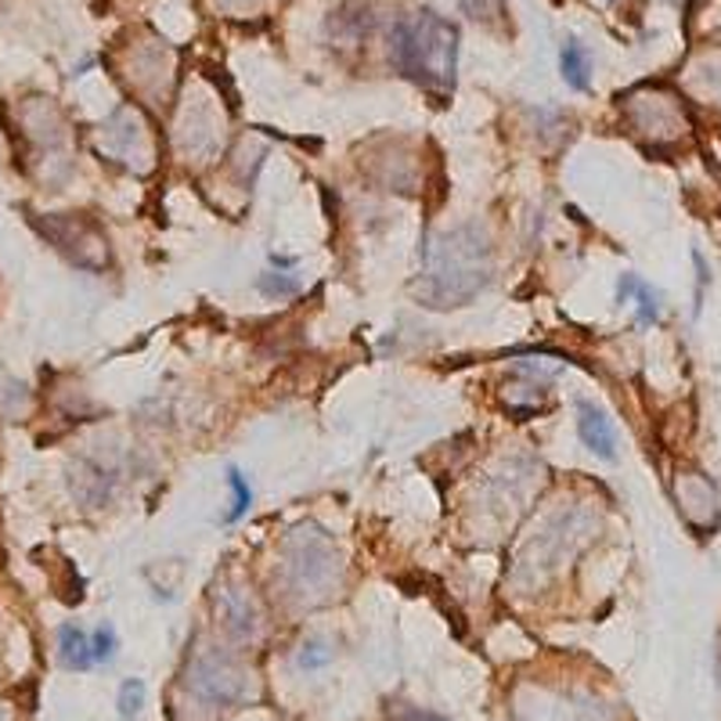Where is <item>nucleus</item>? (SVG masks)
<instances>
[{"label": "nucleus", "instance_id": "obj_1", "mask_svg": "<svg viewBox=\"0 0 721 721\" xmlns=\"http://www.w3.org/2000/svg\"><path fill=\"white\" fill-rule=\"evenodd\" d=\"M494 253L477 224H458L422 245L415 296L433 310L466 307L491 285Z\"/></svg>", "mask_w": 721, "mask_h": 721}, {"label": "nucleus", "instance_id": "obj_2", "mask_svg": "<svg viewBox=\"0 0 721 721\" xmlns=\"http://www.w3.org/2000/svg\"><path fill=\"white\" fill-rule=\"evenodd\" d=\"M393 66L426 91L447 94L458 69V30L437 11H415L401 19L390 33Z\"/></svg>", "mask_w": 721, "mask_h": 721}, {"label": "nucleus", "instance_id": "obj_3", "mask_svg": "<svg viewBox=\"0 0 721 721\" xmlns=\"http://www.w3.org/2000/svg\"><path fill=\"white\" fill-rule=\"evenodd\" d=\"M335 563H340V552L335 545L314 527H304L293 534V541L285 545V559H282V574L289 581L293 592H325L332 577H335Z\"/></svg>", "mask_w": 721, "mask_h": 721}, {"label": "nucleus", "instance_id": "obj_4", "mask_svg": "<svg viewBox=\"0 0 721 721\" xmlns=\"http://www.w3.org/2000/svg\"><path fill=\"white\" fill-rule=\"evenodd\" d=\"M631 123H636L639 134H650L656 141H675L686 134V112H682L678 98L667 91H653V94H639L631 98Z\"/></svg>", "mask_w": 721, "mask_h": 721}, {"label": "nucleus", "instance_id": "obj_5", "mask_svg": "<svg viewBox=\"0 0 721 721\" xmlns=\"http://www.w3.org/2000/svg\"><path fill=\"white\" fill-rule=\"evenodd\" d=\"M678 505L696 527H714L718 516H721V499H718V488L700 472H682L678 480Z\"/></svg>", "mask_w": 721, "mask_h": 721}, {"label": "nucleus", "instance_id": "obj_6", "mask_svg": "<svg viewBox=\"0 0 721 721\" xmlns=\"http://www.w3.org/2000/svg\"><path fill=\"white\" fill-rule=\"evenodd\" d=\"M192 689L198 696H206V700L214 703H228L239 696V686H242V675L234 671L228 661H217V656H206V661H198L195 671H192Z\"/></svg>", "mask_w": 721, "mask_h": 721}, {"label": "nucleus", "instance_id": "obj_7", "mask_svg": "<svg viewBox=\"0 0 721 721\" xmlns=\"http://www.w3.org/2000/svg\"><path fill=\"white\" fill-rule=\"evenodd\" d=\"M577 433H581V440H584V447L588 451H595L599 458H617V433H614V422H610V415L603 412L599 404H592V401H581L577 404Z\"/></svg>", "mask_w": 721, "mask_h": 721}, {"label": "nucleus", "instance_id": "obj_8", "mask_svg": "<svg viewBox=\"0 0 721 721\" xmlns=\"http://www.w3.org/2000/svg\"><path fill=\"white\" fill-rule=\"evenodd\" d=\"M617 293H620V304L636 300V310H639L642 325H653V321L661 318V293H656L650 282H642L639 275H625V278H620Z\"/></svg>", "mask_w": 721, "mask_h": 721}, {"label": "nucleus", "instance_id": "obj_9", "mask_svg": "<svg viewBox=\"0 0 721 721\" xmlns=\"http://www.w3.org/2000/svg\"><path fill=\"white\" fill-rule=\"evenodd\" d=\"M58 656L69 671H87L94 667V650H91V636L80 628L66 625L58 631Z\"/></svg>", "mask_w": 721, "mask_h": 721}, {"label": "nucleus", "instance_id": "obj_10", "mask_svg": "<svg viewBox=\"0 0 721 721\" xmlns=\"http://www.w3.org/2000/svg\"><path fill=\"white\" fill-rule=\"evenodd\" d=\"M559 69H563V80L566 87H574V91H588V72H592V58L588 52L577 44V41H566L563 44V55H559Z\"/></svg>", "mask_w": 721, "mask_h": 721}, {"label": "nucleus", "instance_id": "obj_11", "mask_svg": "<svg viewBox=\"0 0 721 721\" xmlns=\"http://www.w3.org/2000/svg\"><path fill=\"white\" fill-rule=\"evenodd\" d=\"M458 8L472 22H483V26H502L505 22V0H458Z\"/></svg>", "mask_w": 721, "mask_h": 721}, {"label": "nucleus", "instance_id": "obj_12", "mask_svg": "<svg viewBox=\"0 0 721 721\" xmlns=\"http://www.w3.org/2000/svg\"><path fill=\"white\" fill-rule=\"evenodd\" d=\"M228 488H231V513H228V524H239V519L250 513L253 505V491L250 483H245V477L239 469H228Z\"/></svg>", "mask_w": 721, "mask_h": 721}, {"label": "nucleus", "instance_id": "obj_13", "mask_svg": "<svg viewBox=\"0 0 721 721\" xmlns=\"http://www.w3.org/2000/svg\"><path fill=\"white\" fill-rule=\"evenodd\" d=\"M141 703H145V682L127 678V682H123V689H119V714H123V721H130L134 714H138Z\"/></svg>", "mask_w": 721, "mask_h": 721}, {"label": "nucleus", "instance_id": "obj_14", "mask_svg": "<svg viewBox=\"0 0 721 721\" xmlns=\"http://www.w3.org/2000/svg\"><path fill=\"white\" fill-rule=\"evenodd\" d=\"M296 661H300V667H307V671H318V667H325L332 661V650L325 642H304Z\"/></svg>", "mask_w": 721, "mask_h": 721}, {"label": "nucleus", "instance_id": "obj_15", "mask_svg": "<svg viewBox=\"0 0 721 721\" xmlns=\"http://www.w3.org/2000/svg\"><path fill=\"white\" fill-rule=\"evenodd\" d=\"M256 285H260V293H267V296H296L300 293V282L289 278V275H264Z\"/></svg>", "mask_w": 721, "mask_h": 721}, {"label": "nucleus", "instance_id": "obj_16", "mask_svg": "<svg viewBox=\"0 0 721 721\" xmlns=\"http://www.w3.org/2000/svg\"><path fill=\"white\" fill-rule=\"evenodd\" d=\"M91 650H94V664L112 661V653H116V631L102 625V628H98L94 636H91Z\"/></svg>", "mask_w": 721, "mask_h": 721}, {"label": "nucleus", "instance_id": "obj_17", "mask_svg": "<svg viewBox=\"0 0 721 721\" xmlns=\"http://www.w3.org/2000/svg\"><path fill=\"white\" fill-rule=\"evenodd\" d=\"M401 721H447L444 714H433V711H404Z\"/></svg>", "mask_w": 721, "mask_h": 721}]
</instances>
